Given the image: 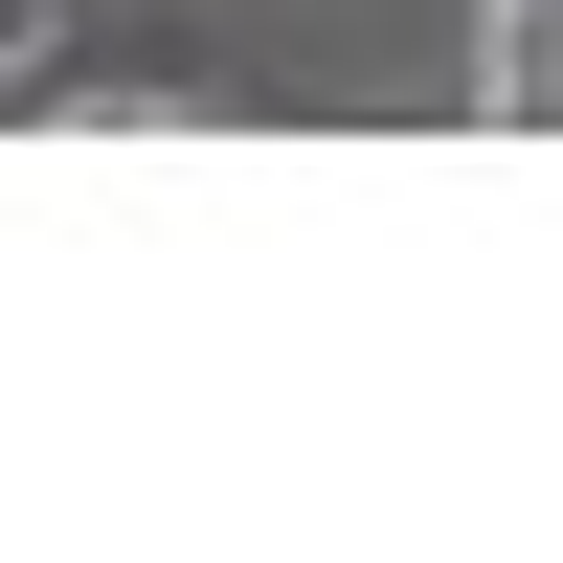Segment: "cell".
Masks as SVG:
<instances>
[{
  "label": "cell",
  "instance_id": "1",
  "mask_svg": "<svg viewBox=\"0 0 563 563\" xmlns=\"http://www.w3.org/2000/svg\"><path fill=\"white\" fill-rule=\"evenodd\" d=\"M474 90L541 113V90H563V0H474Z\"/></svg>",
  "mask_w": 563,
  "mask_h": 563
}]
</instances>
